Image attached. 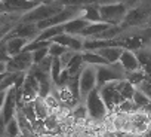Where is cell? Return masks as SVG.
I'll return each mask as SVG.
<instances>
[{
  "label": "cell",
  "mask_w": 151,
  "mask_h": 137,
  "mask_svg": "<svg viewBox=\"0 0 151 137\" xmlns=\"http://www.w3.org/2000/svg\"><path fill=\"white\" fill-rule=\"evenodd\" d=\"M98 88V79H96V67L95 66H85V68L80 73V98L85 104L88 95Z\"/></svg>",
  "instance_id": "cell-9"
},
{
  "label": "cell",
  "mask_w": 151,
  "mask_h": 137,
  "mask_svg": "<svg viewBox=\"0 0 151 137\" xmlns=\"http://www.w3.org/2000/svg\"><path fill=\"white\" fill-rule=\"evenodd\" d=\"M62 33H64V27H62V26L50 27V28L43 30L36 40H42V42H45V40H52L53 37H56V36H59V34H62Z\"/></svg>",
  "instance_id": "cell-24"
},
{
  "label": "cell",
  "mask_w": 151,
  "mask_h": 137,
  "mask_svg": "<svg viewBox=\"0 0 151 137\" xmlns=\"http://www.w3.org/2000/svg\"><path fill=\"white\" fill-rule=\"evenodd\" d=\"M126 70L120 63L114 64H107V66H99L96 67V79H98V88H102L108 84L119 82L126 79Z\"/></svg>",
  "instance_id": "cell-3"
},
{
  "label": "cell",
  "mask_w": 151,
  "mask_h": 137,
  "mask_svg": "<svg viewBox=\"0 0 151 137\" xmlns=\"http://www.w3.org/2000/svg\"><path fill=\"white\" fill-rule=\"evenodd\" d=\"M148 28H151V15H150V21H148Z\"/></svg>",
  "instance_id": "cell-35"
},
{
  "label": "cell",
  "mask_w": 151,
  "mask_h": 137,
  "mask_svg": "<svg viewBox=\"0 0 151 137\" xmlns=\"http://www.w3.org/2000/svg\"><path fill=\"white\" fill-rule=\"evenodd\" d=\"M83 52V51H82ZM82 52H77L76 54V57L71 60V63L68 64V67H67V70H68V73H70V76H77V75H80L82 73V70L85 68V61H83V55H82Z\"/></svg>",
  "instance_id": "cell-18"
},
{
  "label": "cell",
  "mask_w": 151,
  "mask_h": 137,
  "mask_svg": "<svg viewBox=\"0 0 151 137\" xmlns=\"http://www.w3.org/2000/svg\"><path fill=\"white\" fill-rule=\"evenodd\" d=\"M80 18L89 21L91 24H93V23H102L101 14H99V6H85L83 11H82Z\"/></svg>",
  "instance_id": "cell-21"
},
{
  "label": "cell",
  "mask_w": 151,
  "mask_h": 137,
  "mask_svg": "<svg viewBox=\"0 0 151 137\" xmlns=\"http://www.w3.org/2000/svg\"><path fill=\"white\" fill-rule=\"evenodd\" d=\"M150 46H151V45H150Z\"/></svg>",
  "instance_id": "cell-38"
},
{
  "label": "cell",
  "mask_w": 151,
  "mask_h": 137,
  "mask_svg": "<svg viewBox=\"0 0 151 137\" xmlns=\"http://www.w3.org/2000/svg\"><path fill=\"white\" fill-rule=\"evenodd\" d=\"M27 118H28V121L31 122V124H34L39 118H37V113H36V107H34V101L33 103H24V104H19V107H18Z\"/></svg>",
  "instance_id": "cell-25"
},
{
  "label": "cell",
  "mask_w": 151,
  "mask_h": 137,
  "mask_svg": "<svg viewBox=\"0 0 151 137\" xmlns=\"http://www.w3.org/2000/svg\"><path fill=\"white\" fill-rule=\"evenodd\" d=\"M42 33V30L39 28L37 24L33 23H18L5 37L2 39H12V37H21V39H27L30 42L36 40L39 37V34Z\"/></svg>",
  "instance_id": "cell-10"
},
{
  "label": "cell",
  "mask_w": 151,
  "mask_h": 137,
  "mask_svg": "<svg viewBox=\"0 0 151 137\" xmlns=\"http://www.w3.org/2000/svg\"><path fill=\"white\" fill-rule=\"evenodd\" d=\"M136 88H138L139 91H142V93H144V94H145V95H147L150 100H151V82H148V81H144V82H142L141 85H138Z\"/></svg>",
  "instance_id": "cell-32"
},
{
  "label": "cell",
  "mask_w": 151,
  "mask_h": 137,
  "mask_svg": "<svg viewBox=\"0 0 151 137\" xmlns=\"http://www.w3.org/2000/svg\"><path fill=\"white\" fill-rule=\"evenodd\" d=\"M47 55H49V48H43V49L34 51V52H33L34 64H39V63H40V61H43V60H45Z\"/></svg>",
  "instance_id": "cell-31"
},
{
  "label": "cell",
  "mask_w": 151,
  "mask_h": 137,
  "mask_svg": "<svg viewBox=\"0 0 151 137\" xmlns=\"http://www.w3.org/2000/svg\"><path fill=\"white\" fill-rule=\"evenodd\" d=\"M126 79H127V81H129L132 85L138 87V85H141V84L145 81V73H144L142 70L132 72V73H127V75H126Z\"/></svg>",
  "instance_id": "cell-28"
},
{
  "label": "cell",
  "mask_w": 151,
  "mask_h": 137,
  "mask_svg": "<svg viewBox=\"0 0 151 137\" xmlns=\"http://www.w3.org/2000/svg\"><path fill=\"white\" fill-rule=\"evenodd\" d=\"M122 3H124L129 9H133L141 5V0H122Z\"/></svg>",
  "instance_id": "cell-33"
},
{
  "label": "cell",
  "mask_w": 151,
  "mask_h": 137,
  "mask_svg": "<svg viewBox=\"0 0 151 137\" xmlns=\"http://www.w3.org/2000/svg\"><path fill=\"white\" fill-rule=\"evenodd\" d=\"M2 137H19L22 133H21V128H19V124L17 121V118L11 119L6 125H5V130L0 131Z\"/></svg>",
  "instance_id": "cell-23"
},
{
  "label": "cell",
  "mask_w": 151,
  "mask_h": 137,
  "mask_svg": "<svg viewBox=\"0 0 151 137\" xmlns=\"http://www.w3.org/2000/svg\"><path fill=\"white\" fill-rule=\"evenodd\" d=\"M123 51H124L123 48L111 46V48H102V49H98L96 52H98L104 60H107L108 64H114V63H119V61H120Z\"/></svg>",
  "instance_id": "cell-16"
},
{
  "label": "cell",
  "mask_w": 151,
  "mask_h": 137,
  "mask_svg": "<svg viewBox=\"0 0 151 137\" xmlns=\"http://www.w3.org/2000/svg\"><path fill=\"white\" fill-rule=\"evenodd\" d=\"M34 107H36V113H37V118L39 119H47L53 112H52V109L47 106V103H46V98H43V97H37L36 100H34Z\"/></svg>",
  "instance_id": "cell-20"
},
{
  "label": "cell",
  "mask_w": 151,
  "mask_h": 137,
  "mask_svg": "<svg viewBox=\"0 0 151 137\" xmlns=\"http://www.w3.org/2000/svg\"><path fill=\"white\" fill-rule=\"evenodd\" d=\"M98 90H99V94H101V97H102V100H104L108 112L113 113V115L117 113L119 109H120V106L124 103L123 95L117 90V82L108 84V85H105L102 88H98Z\"/></svg>",
  "instance_id": "cell-8"
},
{
  "label": "cell",
  "mask_w": 151,
  "mask_h": 137,
  "mask_svg": "<svg viewBox=\"0 0 151 137\" xmlns=\"http://www.w3.org/2000/svg\"><path fill=\"white\" fill-rule=\"evenodd\" d=\"M43 3L45 0H2V14L24 15Z\"/></svg>",
  "instance_id": "cell-7"
},
{
  "label": "cell",
  "mask_w": 151,
  "mask_h": 137,
  "mask_svg": "<svg viewBox=\"0 0 151 137\" xmlns=\"http://www.w3.org/2000/svg\"><path fill=\"white\" fill-rule=\"evenodd\" d=\"M129 12V8L124 3H113V5H104L99 6V14L102 23H107L110 26H122L126 15Z\"/></svg>",
  "instance_id": "cell-5"
},
{
  "label": "cell",
  "mask_w": 151,
  "mask_h": 137,
  "mask_svg": "<svg viewBox=\"0 0 151 137\" xmlns=\"http://www.w3.org/2000/svg\"><path fill=\"white\" fill-rule=\"evenodd\" d=\"M65 9L64 5L58 3V2H52V3H43L39 8L24 14L19 20V23H33V24H39L42 21H46L55 15H58L59 12H62Z\"/></svg>",
  "instance_id": "cell-1"
},
{
  "label": "cell",
  "mask_w": 151,
  "mask_h": 137,
  "mask_svg": "<svg viewBox=\"0 0 151 137\" xmlns=\"http://www.w3.org/2000/svg\"><path fill=\"white\" fill-rule=\"evenodd\" d=\"M19 137H31V136H25V134H21Z\"/></svg>",
  "instance_id": "cell-36"
},
{
  "label": "cell",
  "mask_w": 151,
  "mask_h": 137,
  "mask_svg": "<svg viewBox=\"0 0 151 137\" xmlns=\"http://www.w3.org/2000/svg\"><path fill=\"white\" fill-rule=\"evenodd\" d=\"M83 55V61L85 64L88 66H95V67H99V66H107V60H104L96 51H83L82 52Z\"/></svg>",
  "instance_id": "cell-19"
},
{
  "label": "cell",
  "mask_w": 151,
  "mask_h": 137,
  "mask_svg": "<svg viewBox=\"0 0 151 137\" xmlns=\"http://www.w3.org/2000/svg\"><path fill=\"white\" fill-rule=\"evenodd\" d=\"M55 43H59V45H64L65 48L71 49V51H76V52H82L83 51V46H85V39L80 37V36H73V34H67V33H62L56 37L52 39Z\"/></svg>",
  "instance_id": "cell-12"
},
{
  "label": "cell",
  "mask_w": 151,
  "mask_h": 137,
  "mask_svg": "<svg viewBox=\"0 0 151 137\" xmlns=\"http://www.w3.org/2000/svg\"><path fill=\"white\" fill-rule=\"evenodd\" d=\"M111 26L107 24V23H93V24H89L82 33H80V37L83 39H96L99 34H102L105 30H108Z\"/></svg>",
  "instance_id": "cell-15"
},
{
  "label": "cell",
  "mask_w": 151,
  "mask_h": 137,
  "mask_svg": "<svg viewBox=\"0 0 151 137\" xmlns=\"http://www.w3.org/2000/svg\"><path fill=\"white\" fill-rule=\"evenodd\" d=\"M71 115H73V118H74V121H85V119H88L89 118V115H88V109H86V104H83V103H80L77 107H76L73 112H71Z\"/></svg>",
  "instance_id": "cell-27"
},
{
  "label": "cell",
  "mask_w": 151,
  "mask_h": 137,
  "mask_svg": "<svg viewBox=\"0 0 151 137\" xmlns=\"http://www.w3.org/2000/svg\"><path fill=\"white\" fill-rule=\"evenodd\" d=\"M150 15H151V5L141 3L139 6H136V8H133V9H129V12H127L124 21L122 23V27H123L124 30L148 27Z\"/></svg>",
  "instance_id": "cell-2"
},
{
  "label": "cell",
  "mask_w": 151,
  "mask_h": 137,
  "mask_svg": "<svg viewBox=\"0 0 151 137\" xmlns=\"http://www.w3.org/2000/svg\"><path fill=\"white\" fill-rule=\"evenodd\" d=\"M39 91H40L39 82L36 81L34 76H31L30 73H27L25 82L22 85V100H21V104H24V103H33L39 97Z\"/></svg>",
  "instance_id": "cell-11"
},
{
  "label": "cell",
  "mask_w": 151,
  "mask_h": 137,
  "mask_svg": "<svg viewBox=\"0 0 151 137\" xmlns=\"http://www.w3.org/2000/svg\"><path fill=\"white\" fill-rule=\"evenodd\" d=\"M45 3H52V0H45Z\"/></svg>",
  "instance_id": "cell-37"
},
{
  "label": "cell",
  "mask_w": 151,
  "mask_h": 137,
  "mask_svg": "<svg viewBox=\"0 0 151 137\" xmlns=\"http://www.w3.org/2000/svg\"><path fill=\"white\" fill-rule=\"evenodd\" d=\"M89 24H91V23L86 21V20H83V18H74V20H71V21L62 24V27H64V33H67V34L80 36V33H82Z\"/></svg>",
  "instance_id": "cell-14"
},
{
  "label": "cell",
  "mask_w": 151,
  "mask_h": 137,
  "mask_svg": "<svg viewBox=\"0 0 151 137\" xmlns=\"http://www.w3.org/2000/svg\"><path fill=\"white\" fill-rule=\"evenodd\" d=\"M15 118H17V121H18V124H19V128H21V133H22V134H25V136H31V137H36V136H37L36 131H34L33 124L28 121V118H27L19 109H18Z\"/></svg>",
  "instance_id": "cell-17"
},
{
  "label": "cell",
  "mask_w": 151,
  "mask_h": 137,
  "mask_svg": "<svg viewBox=\"0 0 151 137\" xmlns=\"http://www.w3.org/2000/svg\"><path fill=\"white\" fill-rule=\"evenodd\" d=\"M117 90H119V93L123 95L124 100H133V95H135V93H136V87L132 85L127 79L119 81V82H117Z\"/></svg>",
  "instance_id": "cell-22"
},
{
  "label": "cell",
  "mask_w": 151,
  "mask_h": 137,
  "mask_svg": "<svg viewBox=\"0 0 151 137\" xmlns=\"http://www.w3.org/2000/svg\"><path fill=\"white\" fill-rule=\"evenodd\" d=\"M117 137H139V136H135V134H130V133H123V131H120V133H117Z\"/></svg>",
  "instance_id": "cell-34"
},
{
  "label": "cell",
  "mask_w": 151,
  "mask_h": 137,
  "mask_svg": "<svg viewBox=\"0 0 151 137\" xmlns=\"http://www.w3.org/2000/svg\"><path fill=\"white\" fill-rule=\"evenodd\" d=\"M85 104H86V109H88L89 119H92L93 122H102L110 115V112H108V109H107V106H105V103H104L98 88L93 90L88 95Z\"/></svg>",
  "instance_id": "cell-4"
},
{
  "label": "cell",
  "mask_w": 151,
  "mask_h": 137,
  "mask_svg": "<svg viewBox=\"0 0 151 137\" xmlns=\"http://www.w3.org/2000/svg\"><path fill=\"white\" fill-rule=\"evenodd\" d=\"M76 54H77V52H76V51H71V49H68L59 60H61V64H62V68H67L68 67V64L71 63V60L76 57Z\"/></svg>",
  "instance_id": "cell-30"
},
{
  "label": "cell",
  "mask_w": 151,
  "mask_h": 137,
  "mask_svg": "<svg viewBox=\"0 0 151 137\" xmlns=\"http://www.w3.org/2000/svg\"><path fill=\"white\" fill-rule=\"evenodd\" d=\"M119 63L123 66V68L126 70V73H132V72L142 70V68H141V64H139V61H138V58H136V55H135V52L127 51V49L123 51L122 58H120Z\"/></svg>",
  "instance_id": "cell-13"
},
{
  "label": "cell",
  "mask_w": 151,
  "mask_h": 137,
  "mask_svg": "<svg viewBox=\"0 0 151 137\" xmlns=\"http://www.w3.org/2000/svg\"><path fill=\"white\" fill-rule=\"evenodd\" d=\"M34 66V58H33V52H21L17 57L9 58V61L2 66V73L5 72H11V73H28Z\"/></svg>",
  "instance_id": "cell-6"
},
{
  "label": "cell",
  "mask_w": 151,
  "mask_h": 137,
  "mask_svg": "<svg viewBox=\"0 0 151 137\" xmlns=\"http://www.w3.org/2000/svg\"><path fill=\"white\" fill-rule=\"evenodd\" d=\"M52 43H53V40H45V42H42V40H33V42H30L27 45V48L24 51L34 52V51H39V49H43V48H50Z\"/></svg>",
  "instance_id": "cell-26"
},
{
  "label": "cell",
  "mask_w": 151,
  "mask_h": 137,
  "mask_svg": "<svg viewBox=\"0 0 151 137\" xmlns=\"http://www.w3.org/2000/svg\"><path fill=\"white\" fill-rule=\"evenodd\" d=\"M68 51V48H65L64 45H59V43H52L50 48H49V55L53 57V58H61L65 52Z\"/></svg>",
  "instance_id": "cell-29"
}]
</instances>
